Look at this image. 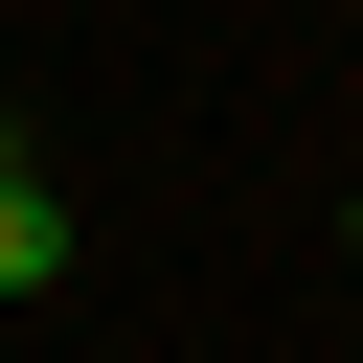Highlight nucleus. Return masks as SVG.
Wrapping results in <instances>:
<instances>
[{"mask_svg": "<svg viewBox=\"0 0 363 363\" xmlns=\"http://www.w3.org/2000/svg\"><path fill=\"white\" fill-rule=\"evenodd\" d=\"M0 295H68V182L23 159V113H0Z\"/></svg>", "mask_w": 363, "mask_h": 363, "instance_id": "nucleus-1", "label": "nucleus"}]
</instances>
